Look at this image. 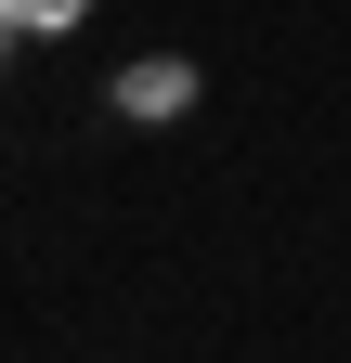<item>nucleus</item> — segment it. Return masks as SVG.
Listing matches in <instances>:
<instances>
[{
	"mask_svg": "<svg viewBox=\"0 0 351 363\" xmlns=\"http://www.w3.org/2000/svg\"><path fill=\"white\" fill-rule=\"evenodd\" d=\"M117 104H130V117H183V104H195V65H169V52H144V65L117 78Z\"/></svg>",
	"mask_w": 351,
	"mask_h": 363,
	"instance_id": "nucleus-1",
	"label": "nucleus"
},
{
	"mask_svg": "<svg viewBox=\"0 0 351 363\" xmlns=\"http://www.w3.org/2000/svg\"><path fill=\"white\" fill-rule=\"evenodd\" d=\"M0 39H14V13H0Z\"/></svg>",
	"mask_w": 351,
	"mask_h": 363,
	"instance_id": "nucleus-3",
	"label": "nucleus"
},
{
	"mask_svg": "<svg viewBox=\"0 0 351 363\" xmlns=\"http://www.w3.org/2000/svg\"><path fill=\"white\" fill-rule=\"evenodd\" d=\"M0 13H14V39H53V26H78V13H92V0H0Z\"/></svg>",
	"mask_w": 351,
	"mask_h": 363,
	"instance_id": "nucleus-2",
	"label": "nucleus"
}]
</instances>
